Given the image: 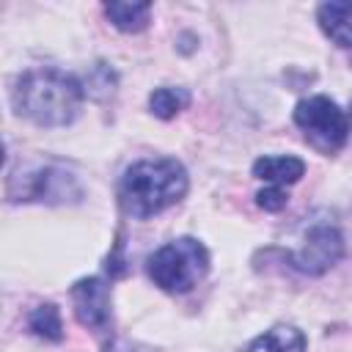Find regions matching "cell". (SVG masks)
I'll return each mask as SVG.
<instances>
[{
	"label": "cell",
	"instance_id": "6da1fadb",
	"mask_svg": "<svg viewBox=\"0 0 352 352\" xmlns=\"http://www.w3.org/2000/svg\"><path fill=\"white\" fill-rule=\"evenodd\" d=\"M190 187L187 170L179 160L157 157L132 162L118 182V201L132 217H151L179 204Z\"/></svg>",
	"mask_w": 352,
	"mask_h": 352
},
{
	"label": "cell",
	"instance_id": "8fae6325",
	"mask_svg": "<svg viewBox=\"0 0 352 352\" xmlns=\"http://www.w3.org/2000/svg\"><path fill=\"white\" fill-rule=\"evenodd\" d=\"M104 14L107 19L124 30V33H138L148 25V14H151V3H124V0H110L104 3Z\"/></svg>",
	"mask_w": 352,
	"mask_h": 352
},
{
	"label": "cell",
	"instance_id": "7a4b0ae2",
	"mask_svg": "<svg viewBox=\"0 0 352 352\" xmlns=\"http://www.w3.org/2000/svg\"><path fill=\"white\" fill-rule=\"evenodd\" d=\"M82 85L58 69H33L16 80L14 107L38 126H66L82 107Z\"/></svg>",
	"mask_w": 352,
	"mask_h": 352
},
{
	"label": "cell",
	"instance_id": "2e32d148",
	"mask_svg": "<svg viewBox=\"0 0 352 352\" xmlns=\"http://www.w3.org/2000/svg\"><path fill=\"white\" fill-rule=\"evenodd\" d=\"M110 352V349H107ZM113 352H132V349H113Z\"/></svg>",
	"mask_w": 352,
	"mask_h": 352
},
{
	"label": "cell",
	"instance_id": "4fadbf2b",
	"mask_svg": "<svg viewBox=\"0 0 352 352\" xmlns=\"http://www.w3.org/2000/svg\"><path fill=\"white\" fill-rule=\"evenodd\" d=\"M28 324H30V330H33L36 336H41V338H50V341H60V338H63L60 314H58V308H55L52 302L38 305V308L30 314Z\"/></svg>",
	"mask_w": 352,
	"mask_h": 352
},
{
	"label": "cell",
	"instance_id": "5bb4252c",
	"mask_svg": "<svg viewBox=\"0 0 352 352\" xmlns=\"http://www.w3.org/2000/svg\"><path fill=\"white\" fill-rule=\"evenodd\" d=\"M286 201H289V198H286L283 187H264V190L256 192V204H258L261 209H267V212H278V209H283Z\"/></svg>",
	"mask_w": 352,
	"mask_h": 352
},
{
	"label": "cell",
	"instance_id": "30bf717a",
	"mask_svg": "<svg viewBox=\"0 0 352 352\" xmlns=\"http://www.w3.org/2000/svg\"><path fill=\"white\" fill-rule=\"evenodd\" d=\"M242 352H305V336L292 324H275L256 336Z\"/></svg>",
	"mask_w": 352,
	"mask_h": 352
},
{
	"label": "cell",
	"instance_id": "3957f363",
	"mask_svg": "<svg viewBox=\"0 0 352 352\" xmlns=\"http://www.w3.org/2000/svg\"><path fill=\"white\" fill-rule=\"evenodd\" d=\"M146 272L162 292L184 294L209 272V250L192 236L170 239L148 256Z\"/></svg>",
	"mask_w": 352,
	"mask_h": 352
},
{
	"label": "cell",
	"instance_id": "9c48e42d",
	"mask_svg": "<svg viewBox=\"0 0 352 352\" xmlns=\"http://www.w3.org/2000/svg\"><path fill=\"white\" fill-rule=\"evenodd\" d=\"M316 22L333 44L352 50V3H346V0L322 3L316 8Z\"/></svg>",
	"mask_w": 352,
	"mask_h": 352
},
{
	"label": "cell",
	"instance_id": "9a60e30c",
	"mask_svg": "<svg viewBox=\"0 0 352 352\" xmlns=\"http://www.w3.org/2000/svg\"><path fill=\"white\" fill-rule=\"evenodd\" d=\"M346 118H349V138H352V110H349V116H346Z\"/></svg>",
	"mask_w": 352,
	"mask_h": 352
},
{
	"label": "cell",
	"instance_id": "52a82bcc",
	"mask_svg": "<svg viewBox=\"0 0 352 352\" xmlns=\"http://www.w3.org/2000/svg\"><path fill=\"white\" fill-rule=\"evenodd\" d=\"M69 184L77 187L69 173L58 168H38L25 179V187L19 190L16 201H63L69 195Z\"/></svg>",
	"mask_w": 352,
	"mask_h": 352
},
{
	"label": "cell",
	"instance_id": "5b68a950",
	"mask_svg": "<svg viewBox=\"0 0 352 352\" xmlns=\"http://www.w3.org/2000/svg\"><path fill=\"white\" fill-rule=\"evenodd\" d=\"M341 256H344V236L336 226H327V223L311 226L305 239L300 242V248H294L289 253L294 270H300L305 275L327 272Z\"/></svg>",
	"mask_w": 352,
	"mask_h": 352
},
{
	"label": "cell",
	"instance_id": "8992f818",
	"mask_svg": "<svg viewBox=\"0 0 352 352\" xmlns=\"http://www.w3.org/2000/svg\"><path fill=\"white\" fill-rule=\"evenodd\" d=\"M74 314L85 327H104L110 322V289L99 278H82L72 286Z\"/></svg>",
	"mask_w": 352,
	"mask_h": 352
},
{
	"label": "cell",
	"instance_id": "ba28073f",
	"mask_svg": "<svg viewBox=\"0 0 352 352\" xmlns=\"http://www.w3.org/2000/svg\"><path fill=\"white\" fill-rule=\"evenodd\" d=\"M305 173V162L292 154H267L253 162V176L267 182L270 187H286L300 182Z\"/></svg>",
	"mask_w": 352,
	"mask_h": 352
},
{
	"label": "cell",
	"instance_id": "277c9868",
	"mask_svg": "<svg viewBox=\"0 0 352 352\" xmlns=\"http://www.w3.org/2000/svg\"><path fill=\"white\" fill-rule=\"evenodd\" d=\"M294 124L302 129L305 140L324 154L338 151L349 140V118L330 96H308L297 102Z\"/></svg>",
	"mask_w": 352,
	"mask_h": 352
},
{
	"label": "cell",
	"instance_id": "7c38bea8",
	"mask_svg": "<svg viewBox=\"0 0 352 352\" xmlns=\"http://www.w3.org/2000/svg\"><path fill=\"white\" fill-rule=\"evenodd\" d=\"M190 104V94L184 88H170V85H162V88H154L151 96H148V107L157 118H173L176 113H182L184 107Z\"/></svg>",
	"mask_w": 352,
	"mask_h": 352
}]
</instances>
